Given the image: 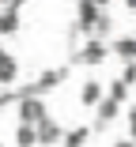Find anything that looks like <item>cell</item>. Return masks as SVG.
<instances>
[{
  "label": "cell",
  "mask_w": 136,
  "mask_h": 147,
  "mask_svg": "<svg viewBox=\"0 0 136 147\" xmlns=\"http://www.w3.org/2000/svg\"><path fill=\"white\" fill-rule=\"evenodd\" d=\"M106 57H110V45H106V42L83 38V49H76L72 61H76V64H87V68H98V64H106Z\"/></svg>",
  "instance_id": "1"
},
{
  "label": "cell",
  "mask_w": 136,
  "mask_h": 147,
  "mask_svg": "<svg viewBox=\"0 0 136 147\" xmlns=\"http://www.w3.org/2000/svg\"><path fill=\"white\" fill-rule=\"evenodd\" d=\"M15 106H19V125H38L49 117L45 98H38V94H23V98H15Z\"/></svg>",
  "instance_id": "2"
},
{
  "label": "cell",
  "mask_w": 136,
  "mask_h": 147,
  "mask_svg": "<svg viewBox=\"0 0 136 147\" xmlns=\"http://www.w3.org/2000/svg\"><path fill=\"white\" fill-rule=\"evenodd\" d=\"M61 136H64V125L53 121V117H45V121L34 125V140H38V147H61Z\"/></svg>",
  "instance_id": "3"
},
{
  "label": "cell",
  "mask_w": 136,
  "mask_h": 147,
  "mask_svg": "<svg viewBox=\"0 0 136 147\" xmlns=\"http://www.w3.org/2000/svg\"><path fill=\"white\" fill-rule=\"evenodd\" d=\"M98 11H102V4H95V0L76 4V34H87V38H91V26H95Z\"/></svg>",
  "instance_id": "4"
},
{
  "label": "cell",
  "mask_w": 136,
  "mask_h": 147,
  "mask_svg": "<svg viewBox=\"0 0 136 147\" xmlns=\"http://www.w3.org/2000/svg\"><path fill=\"white\" fill-rule=\"evenodd\" d=\"M102 98H106V87H102V79H98V76L83 79V87H79V106H87V109H95V106H98Z\"/></svg>",
  "instance_id": "5"
},
{
  "label": "cell",
  "mask_w": 136,
  "mask_h": 147,
  "mask_svg": "<svg viewBox=\"0 0 136 147\" xmlns=\"http://www.w3.org/2000/svg\"><path fill=\"white\" fill-rule=\"evenodd\" d=\"M15 79H19V57L0 45V87H12Z\"/></svg>",
  "instance_id": "6"
},
{
  "label": "cell",
  "mask_w": 136,
  "mask_h": 147,
  "mask_svg": "<svg viewBox=\"0 0 136 147\" xmlns=\"http://www.w3.org/2000/svg\"><path fill=\"white\" fill-rule=\"evenodd\" d=\"M91 136H95V128H91V125H76V128H64V136H61V147H83Z\"/></svg>",
  "instance_id": "7"
},
{
  "label": "cell",
  "mask_w": 136,
  "mask_h": 147,
  "mask_svg": "<svg viewBox=\"0 0 136 147\" xmlns=\"http://www.w3.org/2000/svg\"><path fill=\"white\" fill-rule=\"evenodd\" d=\"M19 8L23 4H8V8H0V38H8L19 30Z\"/></svg>",
  "instance_id": "8"
},
{
  "label": "cell",
  "mask_w": 136,
  "mask_h": 147,
  "mask_svg": "<svg viewBox=\"0 0 136 147\" xmlns=\"http://www.w3.org/2000/svg\"><path fill=\"white\" fill-rule=\"evenodd\" d=\"M110 45V53H117L125 64H132V57H136V38H114V42H106Z\"/></svg>",
  "instance_id": "9"
},
{
  "label": "cell",
  "mask_w": 136,
  "mask_h": 147,
  "mask_svg": "<svg viewBox=\"0 0 136 147\" xmlns=\"http://www.w3.org/2000/svg\"><path fill=\"white\" fill-rule=\"evenodd\" d=\"M15 147H38V140H34V125H19V128H15Z\"/></svg>",
  "instance_id": "10"
},
{
  "label": "cell",
  "mask_w": 136,
  "mask_h": 147,
  "mask_svg": "<svg viewBox=\"0 0 136 147\" xmlns=\"http://www.w3.org/2000/svg\"><path fill=\"white\" fill-rule=\"evenodd\" d=\"M106 98L117 102V106H125V102H129V87H125L121 79H114V83H110V91H106Z\"/></svg>",
  "instance_id": "11"
},
{
  "label": "cell",
  "mask_w": 136,
  "mask_h": 147,
  "mask_svg": "<svg viewBox=\"0 0 136 147\" xmlns=\"http://www.w3.org/2000/svg\"><path fill=\"white\" fill-rule=\"evenodd\" d=\"M117 79H121V83H125V87H129V91H132V83H136V64H125V68H121V76H117Z\"/></svg>",
  "instance_id": "12"
},
{
  "label": "cell",
  "mask_w": 136,
  "mask_h": 147,
  "mask_svg": "<svg viewBox=\"0 0 136 147\" xmlns=\"http://www.w3.org/2000/svg\"><path fill=\"white\" fill-rule=\"evenodd\" d=\"M125 121H129V140H132V132H136V109L129 106V117H125Z\"/></svg>",
  "instance_id": "13"
},
{
  "label": "cell",
  "mask_w": 136,
  "mask_h": 147,
  "mask_svg": "<svg viewBox=\"0 0 136 147\" xmlns=\"http://www.w3.org/2000/svg\"><path fill=\"white\" fill-rule=\"evenodd\" d=\"M114 147H136V143H132V140H129V136H125V140H117V143H114Z\"/></svg>",
  "instance_id": "14"
},
{
  "label": "cell",
  "mask_w": 136,
  "mask_h": 147,
  "mask_svg": "<svg viewBox=\"0 0 136 147\" xmlns=\"http://www.w3.org/2000/svg\"><path fill=\"white\" fill-rule=\"evenodd\" d=\"M0 147H4V143H0Z\"/></svg>",
  "instance_id": "15"
}]
</instances>
